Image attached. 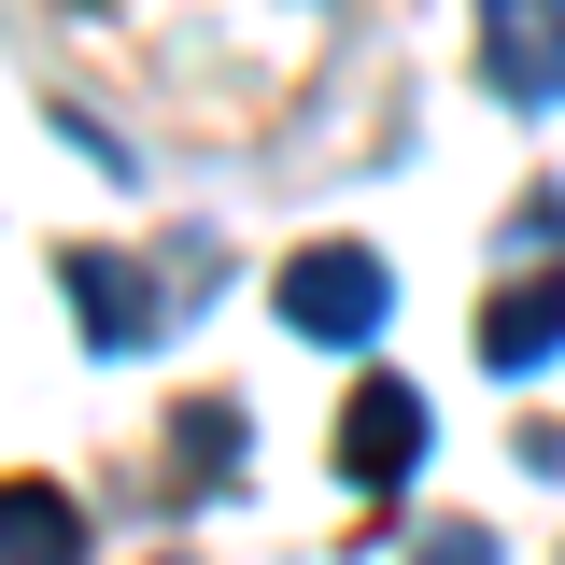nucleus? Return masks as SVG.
<instances>
[{
	"label": "nucleus",
	"mask_w": 565,
	"mask_h": 565,
	"mask_svg": "<svg viewBox=\"0 0 565 565\" xmlns=\"http://www.w3.org/2000/svg\"><path fill=\"white\" fill-rule=\"evenodd\" d=\"M382 297H396V282L367 269L353 241H326V255H297V269H282V326H297V340H367V326H382Z\"/></svg>",
	"instance_id": "f257e3e1"
},
{
	"label": "nucleus",
	"mask_w": 565,
	"mask_h": 565,
	"mask_svg": "<svg viewBox=\"0 0 565 565\" xmlns=\"http://www.w3.org/2000/svg\"><path fill=\"white\" fill-rule=\"evenodd\" d=\"M85 552V523H71L57 481H0V565H71Z\"/></svg>",
	"instance_id": "423d86ee"
},
{
	"label": "nucleus",
	"mask_w": 565,
	"mask_h": 565,
	"mask_svg": "<svg viewBox=\"0 0 565 565\" xmlns=\"http://www.w3.org/2000/svg\"><path fill=\"white\" fill-rule=\"evenodd\" d=\"M57 282H71V311H85V340H99V353H141V340H156V311H170L128 255H57Z\"/></svg>",
	"instance_id": "20e7f679"
},
{
	"label": "nucleus",
	"mask_w": 565,
	"mask_h": 565,
	"mask_svg": "<svg viewBox=\"0 0 565 565\" xmlns=\"http://www.w3.org/2000/svg\"><path fill=\"white\" fill-rule=\"evenodd\" d=\"M226 467H241V411H226V396H184V481H226Z\"/></svg>",
	"instance_id": "0eeeda50"
},
{
	"label": "nucleus",
	"mask_w": 565,
	"mask_h": 565,
	"mask_svg": "<svg viewBox=\"0 0 565 565\" xmlns=\"http://www.w3.org/2000/svg\"><path fill=\"white\" fill-rule=\"evenodd\" d=\"M481 43L509 99H565V0H481Z\"/></svg>",
	"instance_id": "7ed1b4c3"
},
{
	"label": "nucleus",
	"mask_w": 565,
	"mask_h": 565,
	"mask_svg": "<svg viewBox=\"0 0 565 565\" xmlns=\"http://www.w3.org/2000/svg\"><path fill=\"white\" fill-rule=\"evenodd\" d=\"M411 565H494V537H481V523H438V537H424Z\"/></svg>",
	"instance_id": "6e6552de"
},
{
	"label": "nucleus",
	"mask_w": 565,
	"mask_h": 565,
	"mask_svg": "<svg viewBox=\"0 0 565 565\" xmlns=\"http://www.w3.org/2000/svg\"><path fill=\"white\" fill-rule=\"evenodd\" d=\"M424 467V396L411 382H353V411H340V481L353 494H396Z\"/></svg>",
	"instance_id": "f03ea898"
},
{
	"label": "nucleus",
	"mask_w": 565,
	"mask_h": 565,
	"mask_svg": "<svg viewBox=\"0 0 565 565\" xmlns=\"http://www.w3.org/2000/svg\"><path fill=\"white\" fill-rule=\"evenodd\" d=\"M481 353H494V367H552V353H565V282L552 269L494 282V297H481Z\"/></svg>",
	"instance_id": "39448f33"
}]
</instances>
